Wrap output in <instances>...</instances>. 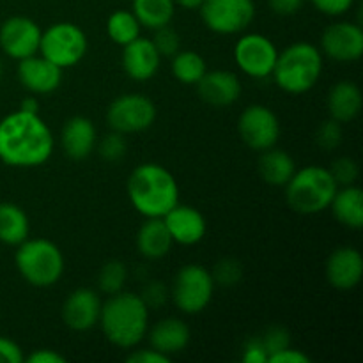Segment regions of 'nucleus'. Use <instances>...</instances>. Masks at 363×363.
<instances>
[{"mask_svg":"<svg viewBox=\"0 0 363 363\" xmlns=\"http://www.w3.org/2000/svg\"><path fill=\"white\" fill-rule=\"evenodd\" d=\"M53 135L39 113H9L0 121V162L16 169H32L50 160Z\"/></svg>","mask_w":363,"mask_h":363,"instance_id":"1","label":"nucleus"},{"mask_svg":"<svg viewBox=\"0 0 363 363\" xmlns=\"http://www.w3.org/2000/svg\"><path fill=\"white\" fill-rule=\"evenodd\" d=\"M128 197L142 216L163 218L179 202V184L160 163H142L130 174Z\"/></svg>","mask_w":363,"mask_h":363,"instance_id":"2","label":"nucleus"},{"mask_svg":"<svg viewBox=\"0 0 363 363\" xmlns=\"http://www.w3.org/2000/svg\"><path fill=\"white\" fill-rule=\"evenodd\" d=\"M99 326L113 346L131 350L142 342L149 330V308L138 294H112L101 305Z\"/></svg>","mask_w":363,"mask_h":363,"instance_id":"3","label":"nucleus"},{"mask_svg":"<svg viewBox=\"0 0 363 363\" xmlns=\"http://www.w3.org/2000/svg\"><path fill=\"white\" fill-rule=\"evenodd\" d=\"M323 74V53L311 43H294L279 52L273 80L287 94H305Z\"/></svg>","mask_w":363,"mask_h":363,"instance_id":"4","label":"nucleus"},{"mask_svg":"<svg viewBox=\"0 0 363 363\" xmlns=\"http://www.w3.org/2000/svg\"><path fill=\"white\" fill-rule=\"evenodd\" d=\"M339 184L328 169L308 165L296 170L286 184V201L300 215H318L330 208Z\"/></svg>","mask_w":363,"mask_h":363,"instance_id":"5","label":"nucleus"},{"mask_svg":"<svg viewBox=\"0 0 363 363\" xmlns=\"http://www.w3.org/2000/svg\"><path fill=\"white\" fill-rule=\"evenodd\" d=\"M14 262L20 275L30 286L50 287L64 273V255L55 243L48 240H25L18 245Z\"/></svg>","mask_w":363,"mask_h":363,"instance_id":"6","label":"nucleus"},{"mask_svg":"<svg viewBox=\"0 0 363 363\" xmlns=\"http://www.w3.org/2000/svg\"><path fill=\"white\" fill-rule=\"evenodd\" d=\"M87 46V35L78 25L71 21H59L41 34L39 52L60 69H66L84 59Z\"/></svg>","mask_w":363,"mask_h":363,"instance_id":"7","label":"nucleus"},{"mask_svg":"<svg viewBox=\"0 0 363 363\" xmlns=\"http://www.w3.org/2000/svg\"><path fill=\"white\" fill-rule=\"evenodd\" d=\"M211 272L202 264H186L177 272L172 284V300L184 314H199L209 307L215 294Z\"/></svg>","mask_w":363,"mask_h":363,"instance_id":"8","label":"nucleus"},{"mask_svg":"<svg viewBox=\"0 0 363 363\" xmlns=\"http://www.w3.org/2000/svg\"><path fill=\"white\" fill-rule=\"evenodd\" d=\"M199 11L209 30L230 35L250 27L255 16V4L254 0H204Z\"/></svg>","mask_w":363,"mask_h":363,"instance_id":"9","label":"nucleus"},{"mask_svg":"<svg viewBox=\"0 0 363 363\" xmlns=\"http://www.w3.org/2000/svg\"><path fill=\"white\" fill-rule=\"evenodd\" d=\"M156 121V106L147 96L123 94L110 103L106 123L117 133L130 135L149 130Z\"/></svg>","mask_w":363,"mask_h":363,"instance_id":"10","label":"nucleus"},{"mask_svg":"<svg viewBox=\"0 0 363 363\" xmlns=\"http://www.w3.org/2000/svg\"><path fill=\"white\" fill-rule=\"evenodd\" d=\"M238 131L245 144L254 151L275 147L280 138V121L272 108L264 105H250L238 121Z\"/></svg>","mask_w":363,"mask_h":363,"instance_id":"11","label":"nucleus"},{"mask_svg":"<svg viewBox=\"0 0 363 363\" xmlns=\"http://www.w3.org/2000/svg\"><path fill=\"white\" fill-rule=\"evenodd\" d=\"M279 50L262 34H245L234 46V60L245 74L252 78L272 77Z\"/></svg>","mask_w":363,"mask_h":363,"instance_id":"12","label":"nucleus"},{"mask_svg":"<svg viewBox=\"0 0 363 363\" xmlns=\"http://www.w3.org/2000/svg\"><path fill=\"white\" fill-rule=\"evenodd\" d=\"M43 30L27 16H11L0 27V48L14 60L27 59L39 52Z\"/></svg>","mask_w":363,"mask_h":363,"instance_id":"13","label":"nucleus"},{"mask_svg":"<svg viewBox=\"0 0 363 363\" xmlns=\"http://www.w3.org/2000/svg\"><path fill=\"white\" fill-rule=\"evenodd\" d=\"M321 50L337 62H353L363 53V30L353 21H339L323 32Z\"/></svg>","mask_w":363,"mask_h":363,"instance_id":"14","label":"nucleus"},{"mask_svg":"<svg viewBox=\"0 0 363 363\" xmlns=\"http://www.w3.org/2000/svg\"><path fill=\"white\" fill-rule=\"evenodd\" d=\"M18 80L32 94H52L62 82V69L38 53L18 64Z\"/></svg>","mask_w":363,"mask_h":363,"instance_id":"15","label":"nucleus"},{"mask_svg":"<svg viewBox=\"0 0 363 363\" xmlns=\"http://www.w3.org/2000/svg\"><path fill=\"white\" fill-rule=\"evenodd\" d=\"M101 300L89 287H80L66 298L62 305V321L74 332H87L99 323Z\"/></svg>","mask_w":363,"mask_h":363,"instance_id":"16","label":"nucleus"},{"mask_svg":"<svg viewBox=\"0 0 363 363\" xmlns=\"http://www.w3.org/2000/svg\"><path fill=\"white\" fill-rule=\"evenodd\" d=\"M163 222H165L174 243L184 245V247L197 245L199 241L204 240L206 230H208V222H206L204 215L194 206L179 204V202L163 216Z\"/></svg>","mask_w":363,"mask_h":363,"instance_id":"17","label":"nucleus"},{"mask_svg":"<svg viewBox=\"0 0 363 363\" xmlns=\"http://www.w3.org/2000/svg\"><path fill=\"white\" fill-rule=\"evenodd\" d=\"M363 277V257L353 247H340L326 261V280L339 291H351Z\"/></svg>","mask_w":363,"mask_h":363,"instance_id":"18","label":"nucleus"},{"mask_svg":"<svg viewBox=\"0 0 363 363\" xmlns=\"http://www.w3.org/2000/svg\"><path fill=\"white\" fill-rule=\"evenodd\" d=\"M162 55L155 48L151 39L138 35L135 41L128 43L123 52L124 73L137 82H147L158 73Z\"/></svg>","mask_w":363,"mask_h":363,"instance_id":"19","label":"nucleus"},{"mask_svg":"<svg viewBox=\"0 0 363 363\" xmlns=\"http://www.w3.org/2000/svg\"><path fill=\"white\" fill-rule=\"evenodd\" d=\"M199 96L208 105L223 108L236 103L241 96V82L230 71H206L197 84Z\"/></svg>","mask_w":363,"mask_h":363,"instance_id":"20","label":"nucleus"},{"mask_svg":"<svg viewBox=\"0 0 363 363\" xmlns=\"http://www.w3.org/2000/svg\"><path fill=\"white\" fill-rule=\"evenodd\" d=\"M98 133L91 119L74 116L64 124L60 133V145L71 160H85L96 147Z\"/></svg>","mask_w":363,"mask_h":363,"instance_id":"21","label":"nucleus"},{"mask_svg":"<svg viewBox=\"0 0 363 363\" xmlns=\"http://www.w3.org/2000/svg\"><path fill=\"white\" fill-rule=\"evenodd\" d=\"M147 335L152 350L167 354L169 358L186 350L191 339L188 325L177 318L162 319L151 330H147Z\"/></svg>","mask_w":363,"mask_h":363,"instance_id":"22","label":"nucleus"},{"mask_svg":"<svg viewBox=\"0 0 363 363\" xmlns=\"http://www.w3.org/2000/svg\"><path fill=\"white\" fill-rule=\"evenodd\" d=\"M362 110V91L350 80L339 82L328 92V112L337 123H351Z\"/></svg>","mask_w":363,"mask_h":363,"instance_id":"23","label":"nucleus"},{"mask_svg":"<svg viewBox=\"0 0 363 363\" xmlns=\"http://www.w3.org/2000/svg\"><path fill=\"white\" fill-rule=\"evenodd\" d=\"M172 245V236H170L163 218H147V222L142 223V227L138 229L137 248L140 255H144L149 261L165 257Z\"/></svg>","mask_w":363,"mask_h":363,"instance_id":"24","label":"nucleus"},{"mask_svg":"<svg viewBox=\"0 0 363 363\" xmlns=\"http://www.w3.org/2000/svg\"><path fill=\"white\" fill-rule=\"evenodd\" d=\"M337 222L350 229H362L363 227V194L358 186H339L332 204H330Z\"/></svg>","mask_w":363,"mask_h":363,"instance_id":"25","label":"nucleus"},{"mask_svg":"<svg viewBox=\"0 0 363 363\" xmlns=\"http://www.w3.org/2000/svg\"><path fill=\"white\" fill-rule=\"evenodd\" d=\"M294 172H296V163L289 152L277 147L262 151L259 158V174L264 183L272 186H286Z\"/></svg>","mask_w":363,"mask_h":363,"instance_id":"26","label":"nucleus"},{"mask_svg":"<svg viewBox=\"0 0 363 363\" xmlns=\"http://www.w3.org/2000/svg\"><path fill=\"white\" fill-rule=\"evenodd\" d=\"M28 230L27 213L13 202H0V241L18 247L28 238Z\"/></svg>","mask_w":363,"mask_h":363,"instance_id":"27","label":"nucleus"},{"mask_svg":"<svg viewBox=\"0 0 363 363\" xmlns=\"http://www.w3.org/2000/svg\"><path fill=\"white\" fill-rule=\"evenodd\" d=\"M131 13L137 16L142 27L156 30L170 25L176 13V4L174 0H131Z\"/></svg>","mask_w":363,"mask_h":363,"instance_id":"28","label":"nucleus"},{"mask_svg":"<svg viewBox=\"0 0 363 363\" xmlns=\"http://www.w3.org/2000/svg\"><path fill=\"white\" fill-rule=\"evenodd\" d=\"M208 71V64L199 55L197 52L191 50H184V52H177L172 57V74L177 82L184 85H197L199 80Z\"/></svg>","mask_w":363,"mask_h":363,"instance_id":"29","label":"nucleus"},{"mask_svg":"<svg viewBox=\"0 0 363 363\" xmlns=\"http://www.w3.org/2000/svg\"><path fill=\"white\" fill-rule=\"evenodd\" d=\"M140 28L142 25L138 23L137 16L131 11H116L110 14L108 21H106L108 38L121 46H126L128 43L135 41L140 35Z\"/></svg>","mask_w":363,"mask_h":363,"instance_id":"30","label":"nucleus"},{"mask_svg":"<svg viewBox=\"0 0 363 363\" xmlns=\"http://www.w3.org/2000/svg\"><path fill=\"white\" fill-rule=\"evenodd\" d=\"M128 280V269L126 264L123 261H112L105 262L99 269L98 275V287L101 293H105L106 296H112V294L121 293L124 289V284Z\"/></svg>","mask_w":363,"mask_h":363,"instance_id":"31","label":"nucleus"},{"mask_svg":"<svg viewBox=\"0 0 363 363\" xmlns=\"http://www.w3.org/2000/svg\"><path fill=\"white\" fill-rule=\"evenodd\" d=\"M126 138H124L123 133H117V131H112L110 135H106L98 145V152L105 162L116 163L119 160L124 158L126 155Z\"/></svg>","mask_w":363,"mask_h":363,"instance_id":"32","label":"nucleus"},{"mask_svg":"<svg viewBox=\"0 0 363 363\" xmlns=\"http://www.w3.org/2000/svg\"><path fill=\"white\" fill-rule=\"evenodd\" d=\"M151 41L162 57H174L181 50L179 34H177V30H174L170 25L156 28L155 38H152Z\"/></svg>","mask_w":363,"mask_h":363,"instance_id":"33","label":"nucleus"},{"mask_svg":"<svg viewBox=\"0 0 363 363\" xmlns=\"http://www.w3.org/2000/svg\"><path fill=\"white\" fill-rule=\"evenodd\" d=\"M315 142L325 151H333V149L339 147L340 142H342V126H340V123L330 117L328 121L319 124L318 130H315Z\"/></svg>","mask_w":363,"mask_h":363,"instance_id":"34","label":"nucleus"},{"mask_svg":"<svg viewBox=\"0 0 363 363\" xmlns=\"http://www.w3.org/2000/svg\"><path fill=\"white\" fill-rule=\"evenodd\" d=\"M328 170L339 186H350V184H354L357 183L358 176H360L358 163L354 162L353 158H347V156L335 160Z\"/></svg>","mask_w":363,"mask_h":363,"instance_id":"35","label":"nucleus"},{"mask_svg":"<svg viewBox=\"0 0 363 363\" xmlns=\"http://www.w3.org/2000/svg\"><path fill=\"white\" fill-rule=\"evenodd\" d=\"M215 284H220V286H234V284L240 282L241 275V264L234 259H223L216 264L215 272L211 273Z\"/></svg>","mask_w":363,"mask_h":363,"instance_id":"36","label":"nucleus"},{"mask_svg":"<svg viewBox=\"0 0 363 363\" xmlns=\"http://www.w3.org/2000/svg\"><path fill=\"white\" fill-rule=\"evenodd\" d=\"M262 344H264L266 351H268V358L269 354L279 353V351L286 350V347L291 346V333L287 332L284 326H272L264 332V335L261 337Z\"/></svg>","mask_w":363,"mask_h":363,"instance_id":"37","label":"nucleus"},{"mask_svg":"<svg viewBox=\"0 0 363 363\" xmlns=\"http://www.w3.org/2000/svg\"><path fill=\"white\" fill-rule=\"evenodd\" d=\"M319 13L328 16H340L353 7L354 0H308Z\"/></svg>","mask_w":363,"mask_h":363,"instance_id":"38","label":"nucleus"},{"mask_svg":"<svg viewBox=\"0 0 363 363\" xmlns=\"http://www.w3.org/2000/svg\"><path fill=\"white\" fill-rule=\"evenodd\" d=\"M167 287L162 282H149L144 287V294H142V300L147 305V308H160L167 301Z\"/></svg>","mask_w":363,"mask_h":363,"instance_id":"39","label":"nucleus"},{"mask_svg":"<svg viewBox=\"0 0 363 363\" xmlns=\"http://www.w3.org/2000/svg\"><path fill=\"white\" fill-rule=\"evenodd\" d=\"M241 362L243 363H268V351H266L261 337H259V339H250L247 344H245L243 354H241Z\"/></svg>","mask_w":363,"mask_h":363,"instance_id":"40","label":"nucleus"},{"mask_svg":"<svg viewBox=\"0 0 363 363\" xmlns=\"http://www.w3.org/2000/svg\"><path fill=\"white\" fill-rule=\"evenodd\" d=\"M23 362V353L21 347L11 339L0 337V363H21Z\"/></svg>","mask_w":363,"mask_h":363,"instance_id":"41","label":"nucleus"},{"mask_svg":"<svg viewBox=\"0 0 363 363\" xmlns=\"http://www.w3.org/2000/svg\"><path fill=\"white\" fill-rule=\"evenodd\" d=\"M268 363H311V358L300 350H293V347H286V350L279 351V353L269 354Z\"/></svg>","mask_w":363,"mask_h":363,"instance_id":"42","label":"nucleus"},{"mask_svg":"<svg viewBox=\"0 0 363 363\" xmlns=\"http://www.w3.org/2000/svg\"><path fill=\"white\" fill-rule=\"evenodd\" d=\"M130 363H169L170 358L156 350H138L128 357Z\"/></svg>","mask_w":363,"mask_h":363,"instance_id":"43","label":"nucleus"},{"mask_svg":"<svg viewBox=\"0 0 363 363\" xmlns=\"http://www.w3.org/2000/svg\"><path fill=\"white\" fill-rule=\"evenodd\" d=\"M269 9L280 16H291L296 14L303 7L305 0H268Z\"/></svg>","mask_w":363,"mask_h":363,"instance_id":"44","label":"nucleus"},{"mask_svg":"<svg viewBox=\"0 0 363 363\" xmlns=\"http://www.w3.org/2000/svg\"><path fill=\"white\" fill-rule=\"evenodd\" d=\"M27 362L28 363H64L66 362V358L52 350H39V351H34V353L27 358Z\"/></svg>","mask_w":363,"mask_h":363,"instance_id":"45","label":"nucleus"},{"mask_svg":"<svg viewBox=\"0 0 363 363\" xmlns=\"http://www.w3.org/2000/svg\"><path fill=\"white\" fill-rule=\"evenodd\" d=\"M20 110L27 113H39L38 98H35V96H28V98H25L23 101L20 103Z\"/></svg>","mask_w":363,"mask_h":363,"instance_id":"46","label":"nucleus"},{"mask_svg":"<svg viewBox=\"0 0 363 363\" xmlns=\"http://www.w3.org/2000/svg\"><path fill=\"white\" fill-rule=\"evenodd\" d=\"M202 2H204V0H174V4L183 7V9H199Z\"/></svg>","mask_w":363,"mask_h":363,"instance_id":"47","label":"nucleus"},{"mask_svg":"<svg viewBox=\"0 0 363 363\" xmlns=\"http://www.w3.org/2000/svg\"><path fill=\"white\" fill-rule=\"evenodd\" d=\"M2 73H4V66H2V60H0V78H2Z\"/></svg>","mask_w":363,"mask_h":363,"instance_id":"48","label":"nucleus"}]
</instances>
